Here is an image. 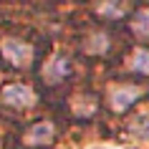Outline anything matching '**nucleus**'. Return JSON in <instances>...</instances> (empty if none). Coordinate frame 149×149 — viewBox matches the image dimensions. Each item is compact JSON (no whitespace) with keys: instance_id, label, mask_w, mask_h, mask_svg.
<instances>
[{"instance_id":"nucleus-1","label":"nucleus","mask_w":149,"mask_h":149,"mask_svg":"<svg viewBox=\"0 0 149 149\" xmlns=\"http://www.w3.org/2000/svg\"><path fill=\"white\" fill-rule=\"evenodd\" d=\"M0 63L10 71H36L40 63L38 46L23 36H3L0 38Z\"/></svg>"},{"instance_id":"nucleus-2","label":"nucleus","mask_w":149,"mask_h":149,"mask_svg":"<svg viewBox=\"0 0 149 149\" xmlns=\"http://www.w3.org/2000/svg\"><path fill=\"white\" fill-rule=\"evenodd\" d=\"M149 94V84H141V76H132V79H119L111 81L106 88V106L111 114H126L134 104H139L144 96Z\"/></svg>"},{"instance_id":"nucleus-3","label":"nucleus","mask_w":149,"mask_h":149,"mask_svg":"<svg viewBox=\"0 0 149 149\" xmlns=\"http://www.w3.org/2000/svg\"><path fill=\"white\" fill-rule=\"evenodd\" d=\"M56 136H58V124L51 119H38L31 121L20 134H15L13 144H18L20 149H51Z\"/></svg>"},{"instance_id":"nucleus-4","label":"nucleus","mask_w":149,"mask_h":149,"mask_svg":"<svg viewBox=\"0 0 149 149\" xmlns=\"http://www.w3.org/2000/svg\"><path fill=\"white\" fill-rule=\"evenodd\" d=\"M99 94L94 88H73L63 99V114L76 121H91L99 114Z\"/></svg>"},{"instance_id":"nucleus-5","label":"nucleus","mask_w":149,"mask_h":149,"mask_svg":"<svg viewBox=\"0 0 149 149\" xmlns=\"http://www.w3.org/2000/svg\"><path fill=\"white\" fill-rule=\"evenodd\" d=\"M38 104V91L23 81H10L0 88V109L13 111V114H23Z\"/></svg>"},{"instance_id":"nucleus-6","label":"nucleus","mask_w":149,"mask_h":149,"mask_svg":"<svg viewBox=\"0 0 149 149\" xmlns=\"http://www.w3.org/2000/svg\"><path fill=\"white\" fill-rule=\"evenodd\" d=\"M81 56H88V58H106V56L114 53V36H111L106 28H88L79 36L76 40Z\"/></svg>"},{"instance_id":"nucleus-7","label":"nucleus","mask_w":149,"mask_h":149,"mask_svg":"<svg viewBox=\"0 0 149 149\" xmlns=\"http://www.w3.org/2000/svg\"><path fill=\"white\" fill-rule=\"evenodd\" d=\"M36 71L40 73V81L46 86H61L73 79V58L68 53H56L46 63H38Z\"/></svg>"},{"instance_id":"nucleus-8","label":"nucleus","mask_w":149,"mask_h":149,"mask_svg":"<svg viewBox=\"0 0 149 149\" xmlns=\"http://www.w3.org/2000/svg\"><path fill=\"white\" fill-rule=\"evenodd\" d=\"M94 13L101 20H109L111 23V20H124L132 10L126 8V0H99L94 5Z\"/></svg>"},{"instance_id":"nucleus-9","label":"nucleus","mask_w":149,"mask_h":149,"mask_svg":"<svg viewBox=\"0 0 149 149\" xmlns=\"http://www.w3.org/2000/svg\"><path fill=\"white\" fill-rule=\"evenodd\" d=\"M126 33L139 40H149V8L132 10L126 15Z\"/></svg>"},{"instance_id":"nucleus-10","label":"nucleus","mask_w":149,"mask_h":149,"mask_svg":"<svg viewBox=\"0 0 149 149\" xmlns=\"http://www.w3.org/2000/svg\"><path fill=\"white\" fill-rule=\"evenodd\" d=\"M129 68H132V76L149 79V48H144V46L132 48V56H129Z\"/></svg>"},{"instance_id":"nucleus-11","label":"nucleus","mask_w":149,"mask_h":149,"mask_svg":"<svg viewBox=\"0 0 149 149\" xmlns=\"http://www.w3.org/2000/svg\"><path fill=\"white\" fill-rule=\"evenodd\" d=\"M129 132L139 139H149V111H139L134 114L129 121Z\"/></svg>"},{"instance_id":"nucleus-12","label":"nucleus","mask_w":149,"mask_h":149,"mask_svg":"<svg viewBox=\"0 0 149 149\" xmlns=\"http://www.w3.org/2000/svg\"><path fill=\"white\" fill-rule=\"evenodd\" d=\"M13 136H15V134L10 132L8 121L0 116V149H10V144H13Z\"/></svg>"}]
</instances>
